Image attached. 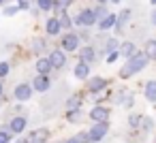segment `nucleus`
<instances>
[{
	"mask_svg": "<svg viewBox=\"0 0 156 143\" xmlns=\"http://www.w3.org/2000/svg\"><path fill=\"white\" fill-rule=\"evenodd\" d=\"M147 62H150V58H147V54H145V51H135V54L128 58V62L122 66V71H120V77H122V79H126V77L135 75L137 71L145 68V64H147Z\"/></svg>",
	"mask_w": 156,
	"mask_h": 143,
	"instance_id": "1",
	"label": "nucleus"
},
{
	"mask_svg": "<svg viewBox=\"0 0 156 143\" xmlns=\"http://www.w3.org/2000/svg\"><path fill=\"white\" fill-rule=\"evenodd\" d=\"M107 130H109V124H107V122H96V124L90 128L88 137H90L92 143H96V141H101V139L107 134Z\"/></svg>",
	"mask_w": 156,
	"mask_h": 143,
	"instance_id": "2",
	"label": "nucleus"
},
{
	"mask_svg": "<svg viewBox=\"0 0 156 143\" xmlns=\"http://www.w3.org/2000/svg\"><path fill=\"white\" fill-rule=\"evenodd\" d=\"M96 19H98V17H96V13H94V11H90V9H86V11H81V13H79V17L75 19V24H79V26H92Z\"/></svg>",
	"mask_w": 156,
	"mask_h": 143,
	"instance_id": "3",
	"label": "nucleus"
},
{
	"mask_svg": "<svg viewBox=\"0 0 156 143\" xmlns=\"http://www.w3.org/2000/svg\"><path fill=\"white\" fill-rule=\"evenodd\" d=\"M47 137H49V130H47V128H37V130L30 132V137H28L26 141H28V143H45Z\"/></svg>",
	"mask_w": 156,
	"mask_h": 143,
	"instance_id": "4",
	"label": "nucleus"
},
{
	"mask_svg": "<svg viewBox=\"0 0 156 143\" xmlns=\"http://www.w3.org/2000/svg\"><path fill=\"white\" fill-rule=\"evenodd\" d=\"M77 45H79V37H77V34H66V37H62V49H64V51H75Z\"/></svg>",
	"mask_w": 156,
	"mask_h": 143,
	"instance_id": "5",
	"label": "nucleus"
},
{
	"mask_svg": "<svg viewBox=\"0 0 156 143\" xmlns=\"http://www.w3.org/2000/svg\"><path fill=\"white\" fill-rule=\"evenodd\" d=\"M13 94H15V98H17V100H28V98L32 96V88H30L28 83H20V85L15 88V92H13Z\"/></svg>",
	"mask_w": 156,
	"mask_h": 143,
	"instance_id": "6",
	"label": "nucleus"
},
{
	"mask_svg": "<svg viewBox=\"0 0 156 143\" xmlns=\"http://www.w3.org/2000/svg\"><path fill=\"white\" fill-rule=\"evenodd\" d=\"M49 60H51V66H54V68H62V66L66 64V56H64L60 49L51 51V54H49Z\"/></svg>",
	"mask_w": 156,
	"mask_h": 143,
	"instance_id": "7",
	"label": "nucleus"
},
{
	"mask_svg": "<svg viewBox=\"0 0 156 143\" xmlns=\"http://www.w3.org/2000/svg\"><path fill=\"white\" fill-rule=\"evenodd\" d=\"M90 117H92L94 122H107V120H109V111H107L105 107H94V109L90 111Z\"/></svg>",
	"mask_w": 156,
	"mask_h": 143,
	"instance_id": "8",
	"label": "nucleus"
},
{
	"mask_svg": "<svg viewBox=\"0 0 156 143\" xmlns=\"http://www.w3.org/2000/svg\"><path fill=\"white\" fill-rule=\"evenodd\" d=\"M32 88H34V90H39V92L49 90V77H47V75H39V77L32 81Z\"/></svg>",
	"mask_w": 156,
	"mask_h": 143,
	"instance_id": "9",
	"label": "nucleus"
},
{
	"mask_svg": "<svg viewBox=\"0 0 156 143\" xmlns=\"http://www.w3.org/2000/svg\"><path fill=\"white\" fill-rule=\"evenodd\" d=\"M51 68H54V66H51V60H49V58H39V60H37V71H39V75H47Z\"/></svg>",
	"mask_w": 156,
	"mask_h": 143,
	"instance_id": "10",
	"label": "nucleus"
},
{
	"mask_svg": "<svg viewBox=\"0 0 156 143\" xmlns=\"http://www.w3.org/2000/svg\"><path fill=\"white\" fill-rule=\"evenodd\" d=\"M45 28H47V34H58L60 32V28H62V24H60V19L58 17H54V19H47V24H45Z\"/></svg>",
	"mask_w": 156,
	"mask_h": 143,
	"instance_id": "11",
	"label": "nucleus"
},
{
	"mask_svg": "<svg viewBox=\"0 0 156 143\" xmlns=\"http://www.w3.org/2000/svg\"><path fill=\"white\" fill-rule=\"evenodd\" d=\"M88 75H90V68H88V62H79L77 66H75V77L77 79H88Z\"/></svg>",
	"mask_w": 156,
	"mask_h": 143,
	"instance_id": "12",
	"label": "nucleus"
},
{
	"mask_svg": "<svg viewBox=\"0 0 156 143\" xmlns=\"http://www.w3.org/2000/svg\"><path fill=\"white\" fill-rule=\"evenodd\" d=\"M105 85H107V81H105L103 77H92V79L88 81V88H90L92 92H101Z\"/></svg>",
	"mask_w": 156,
	"mask_h": 143,
	"instance_id": "13",
	"label": "nucleus"
},
{
	"mask_svg": "<svg viewBox=\"0 0 156 143\" xmlns=\"http://www.w3.org/2000/svg\"><path fill=\"white\" fill-rule=\"evenodd\" d=\"M118 24V17L115 15H105L101 22H98V28L101 30H107V28H111V26H115Z\"/></svg>",
	"mask_w": 156,
	"mask_h": 143,
	"instance_id": "14",
	"label": "nucleus"
},
{
	"mask_svg": "<svg viewBox=\"0 0 156 143\" xmlns=\"http://www.w3.org/2000/svg\"><path fill=\"white\" fill-rule=\"evenodd\" d=\"M24 128H26V117L20 115V117H13V120H11V130H13V132H22Z\"/></svg>",
	"mask_w": 156,
	"mask_h": 143,
	"instance_id": "15",
	"label": "nucleus"
},
{
	"mask_svg": "<svg viewBox=\"0 0 156 143\" xmlns=\"http://www.w3.org/2000/svg\"><path fill=\"white\" fill-rule=\"evenodd\" d=\"M145 98L156 103V81H147L145 83Z\"/></svg>",
	"mask_w": 156,
	"mask_h": 143,
	"instance_id": "16",
	"label": "nucleus"
},
{
	"mask_svg": "<svg viewBox=\"0 0 156 143\" xmlns=\"http://www.w3.org/2000/svg\"><path fill=\"white\" fill-rule=\"evenodd\" d=\"M133 54H135V45H133V43H122V47H120V56L130 58Z\"/></svg>",
	"mask_w": 156,
	"mask_h": 143,
	"instance_id": "17",
	"label": "nucleus"
},
{
	"mask_svg": "<svg viewBox=\"0 0 156 143\" xmlns=\"http://www.w3.org/2000/svg\"><path fill=\"white\" fill-rule=\"evenodd\" d=\"M143 51L147 54V58H150V60H156V41H147Z\"/></svg>",
	"mask_w": 156,
	"mask_h": 143,
	"instance_id": "18",
	"label": "nucleus"
},
{
	"mask_svg": "<svg viewBox=\"0 0 156 143\" xmlns=\"http://www.w3.org/2000/svg\"><path fill=\"white\" fill-rule=\"evenodd\" d=\"M64 143H90V137H88V132H81V134H75L73 139H69Z\"/></svg>",
	"mask_w": 156,
	"mask_h": 143,
	"instance_id": "19",
	"label": "nucleus"
},
{
	"mask_svg": "<svg viewBox=\"0 0 156 143\" xmlns=\"http://www.w3.org/2000/svg\"><path fill=\"white\" fill-rule=\"evenodd\" d=\"M81 60L83 62H92L94 60V49L92 47H83L81 49Z\"/></svg>",
	"mask_w": 156,
	"mask_h": 143,
	"instance_id": "20",
	"label": "nucleus"
},
{
	"mask_svg": "<svg viewBox=\"0 0 156 143\" xmlns=\"http://www.w3.org/2000/svg\"><path fill=\"white\" fill-rule=\"evenodd\" d=\"M54 2H56V0H37V5H39L41 11H51L54 9Z\"/></svg>",
	"mask_w": 156,
	"mask_h": 143,
	"instance_id": "21",
	"label": "nucleus"
},
{
	"mask_svg": "<svg viewBox=\"0 0 156 143\" xmlns=\"http://www.w3.org/2000/svg\"><path fill=\"white\" fill-rule=\"evenodd\" d=\"M66 105H69V109H79V105H81V96H71Z\"/></svg>",
	"mask_w": 156,
	"mask_h": 143,
	"instance_id": "22",
	"label": "nucleus"
},
{
	"mask_svg": "<svg viewBox=\"0 0 156 143\" xmlns=\"http://www.w3.org/2000/svg\"><path fill=\"white\" fill-rule=\"evenodd\" d=\"M69 5H71V0H56V2H54V9H58V11H64Z\"/></svg>",
	"mask_w": 156,
	"mask_h": 143,
	"instance_id": "23",
	"label": "nucleus"
},
{
	"mask_svg": "<svg viewBox=\"0 0 156 143\" xmlns=\"http://www.w3.org/2000/svg\"><path fill=\"white\" fill-rule=\"evenodd\" d=\"M130 17V11L126 9V11H122L120 13V17H118V26H122V24H126V19Z\"/></svg>",
	"mask_w": 156,
	"mask_h": 143,
	"instance_id": "24",
	"label": "nucleus"
},
{
	"mask_svg": "<svg viewBox=\"0 0 156 143\" xmlns=\"http://www.w3.org/2000/svg\"><path fill=\"white\" fill-rule=\"evenodd\" d=\"M79 117H81V113H79L77 109H71V111H69V122H77Z\"/></svg>",
	"mask_w": 156,
	"mask_h": 143,
	"instance_id": "25",
	"label": "nucleus"
},
{
	"mask_svg": "<svg viewBox=\"0 0 156 143\" xmlns=\"http://www.w3.org/2000/svg\"><path fill=\"white\" fill-rule=\"evenodd\" d=\"M128 124H130L133 128H137V126L141 124V115H130V120H128Z\"/></svg>",
	"mask_w": 156,
	"mask_h": 143,
	"instance_id": "26",
	"label": "nucleus"
},
{
	"mask_svg": "<svg viewBox=\"0 0 156 143\" xmlns=\"http://www.w3.org/2000/svg\"><path fill=\"white\" fill-rule=\"evenodd\" d=\"M58 19H60V24H62V26H64V28H71V24H73V22H71V17H69V15H62V17H58Z\"/></svg>",
	"mask_w": 156,
	"mask_h": 143,
	"instance_id": "27",
	"label": "nucleus"
},
{
	"mask_svg": "<svg viewBox=\"0 0 156 143\" xmlns=\"http://www.w3.org/2000/svg\"><path fill=\"white\" fill-rule=\"evenodd\" d=\"M7 75H9V64L0 62V77H7Z\"/></svg>",
	"mask_w": 156,
	"mask_h": 143,
	"instance_id": "28",
	"label": "nucleus"
},
{
	"mask_svg": "<svg viewBox=\"0 0 156 143\" xmlns=\"http://www.w3.org/2000/svg\"><path fill=\"white\" fill-rule=\"evenodd\" d=\"M11 141V134L7 130H0V143H9Z\"/></svg>",
	"mask_w": 156,
	"mask_h": 143,
	"instance_id": "29",
	"label": "nucleus"
},
{
	"mask_svg": "<svg viewBox=\"0 0 156 143\" xmlns=\"http://www.w3.org/2000/svg\"><path fill=\"white\" fill-rule=\"evenodd\" d=\"M17 11H20V5H17V7H7V9H5V15H15Z\"/></svg>",
	"mask_w": 156,
	"mask_h": 143,
	"instance_id": "30",
	"label": "nucleus"
},
{
	"mask_svg": "<svg viewBox=\"0 0 156 143\" xmlns=\"http://www.w3.org/2000/svg\"><path fill=\"white\" fill-rule=\"evenodd\" d=\"M122 105H124V107H130V105H133V96H130V94L122 96Z\"/></svg>",
	"mask_w": 156,
	"mask_h": 143,
	"instance_id": "31",
	"label": "nucleus"
},
{
	"mask_svg": "<svg viewBox=\"0 0 156 143\" xmlns=\"http://www.w3.org/2000/svg\"><path fill=\"white\" fill-rule=\"evenodd\" d=\"M118 56H120V51H111V54L107 56V62H115V60H118Z\"/></svg>",
	"mask_w": 156,
	"mask_h": 143,
	"instance_id": "32",
	"label": "nucleus"
},
{
	"mask_svg": "<svg viewBox=\"0 0 156 143\" xmlns=\"http://www.w3.org/2000/svg\"><path fill=\"white\" fill-rule=\"evenodd\" d=\"M20 9H30V2H28V0H20Z\"/></svg>",
	"mask_w": 156,
	"mask_h": 143,
	"instance_id": "33",
	"label": "nucleus"
},
{
	"mask_svg": "<svg viewBox=\"0 0 156 143\" xmlns=\"http://www.w3.org/2000/svg\"><path fill=\"white\" fill-rule=\"evenodd\" d=\"M94 13H96V17H105V15H107V11H105V9H96Z\"/></svg>",
	"mask_w": 156,
	"mask_h": 143,
	"instance_id": "34",
	"label": "nucleus"
},
{
	"mask_svg": "<svg viewBox=\"0 0 156 143\" xmlns=\"http://www.w3.org/2000/svg\"><path fill=\"white\" fill-rule=\"evenodd\" d=\"M143 126L150 130V128H152V120H143Z\"/></svg>",
	"mask_w": 156,
	"mask_h": 143,
	"instance_id": "35",
	"label": "nucleus"
},
{
	"mask_svg": "<svg viewBox=\"0 0 156 143\" xmlns=\"http://www.w3.org/2000/svg\"><path fill=\"white\" fill-rule=\"evenodd\" d=\"M152 24H154V26H156V13H154V15H152Z\"/></svg>",
	"mask_w": 156,
	"mask_h": 143,
	"instance_id": "36",
	"label": "nucleus"
},
{
	"mask_svg": "<svg viewBox=\"0 0 156 143\" xmlns=\"http://www.w3.org/2000/svg\"><path fill=\"white\" fill-rule=\"evenodd\" d=\"M15 143H28V141H26V139H17Z\"/></svg>",
	"mask_w": 156,
	"mask_h": 143,
	"instance_id": "37",
	"label": "nucleus"
},
{
	"mask_svg": "<svg viewBox=\"0 0 156 143\" xmlns=\"http://www.w3.org/2000/svg\"><path fill=\"white\" fill-rule=\"evenodd\" d=\"M109 2H120V0H109Z\"/></svg>",
	"mask_w": 156,
	"mask_h": 143,
	"instance_id": "38",
	"label": "nucleus"
},
{
	"mask_svg": "<svg viewBox=\"0 0 156 143\" xmlns=\"http://www.w3.org/2000/svg\"><path fill=\"white\" fill-rule=\"evenodd\" d=\"M0 94H2V83H0Z\"/></svg>",
	"mask_w": 156,
	"mask_h": 143,
	"instance_id": "39",
	"label": "nucleus"
},
{
	"mask_svg": "<svg viewBox=\"0 0 156 143\" xmlns=\"http://www.w3.org/2000/svg\"><path fill=\"white\" fill-rule=\"evenodd\" d=\"M96 2H107V0H96Z\"/></svg>",
	"mask_w": 156,
	"mask_h": 143,
	"instance_id": "40",
	"label": "nucleus"
},
{
	"mask_svg": "<svg viewBox=\"0 0 156 143\" xmlns=\"http://www.w3.org/2000/svg\"><path fill=\"white\" fill-rule=\"evenodd\" d=\"M150 2H152V5H156V0H150Z\"/></svg>",
	"mask_w": 156,
	"mask_h": 143,
	"instance_id": "41",
	"label": "nucleus"
},
{
	"mask_svg": "<svg viewBox=\"0 0 156 143\" xmlns=\"http://www.w3.org/2000/svg\"><path fill=\"white\" fill-rule=\"evenodd\" d=\"M0 5H2V0H0Z\"/></svg>",
	"mask_w": 156,
	"mask_h": 143,
	"instance_id": "42",
	"label": "nucleus"
},
{
	"mask_svg": "<svg viewBox=\"0 0 156 143\" xmlns=\"http://www.w3.org/2000/svg\"><path fill=\"white\" fill-rule=\"evenodd\" d=\"M154 143H156V139H154Z\"/></svg>",
	"mask_w": 156,
	"mask_h": 143,
	"instance_id": "43",
	"label": "nucleus"
}]
</instances>
